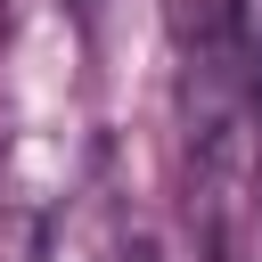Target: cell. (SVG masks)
<instances>
[{"instance_id":"6da1fadb","label":"cell","mask_w":262,"mask_h":262,"mask_svg":"<svg viewBox=\"0 0 262 262\" xmlns=\"http://www.w3.org/2000/svg\"><path fill=\"white\" fill-rule=\"evenodd\" d=\"M221 254H229V262H262V205L221 213Z\"/></svg>"},{"instance_id":"7a4b0ae2","label":"cell","mask_w":262,"mask_h":262,"mask_svg":"<svg viewBox=\"0 0 262 262\" xmlns=\"http://www.w3.org/2000/svg\"><path fill=\"white\" fill-rule=\"evenodd\" d=\"M123 262H172V254H164L156 237H139V246H123Z\"/></svg>"}]
</instances>
